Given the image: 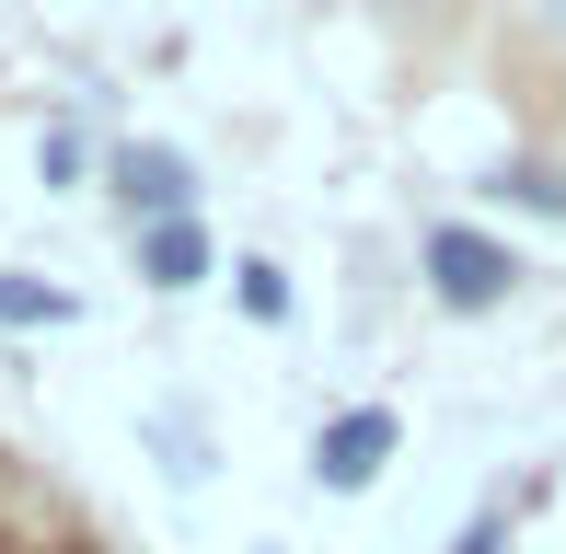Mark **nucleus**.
Returning <instances> with one entry per match:
<instances>
[{
	"mask_svg": "<svg viewBox=\"0 0 566 554\" xmlns=\"http://www.w3.org/2000/svg\"><path fill=\"white\" fill-rule=\"evenodd\" d=\"M509 289H521V255H509L497 232H462V220L428 232V300H440V312H497Z\"/></svg>",
	"mask_w": 566,
	"mask_h": 554,
	"instance_id": "nucleus-1",
	"label": "nucleus"
},
{
	"mask_svg": "<svg viewBox=\"0 0 566 554\" xmlns=\"http://www.w3.org/2000/svg\"><path fill=\"white\" fill-rule=\"evenodd\" d=\"M394 450H405L394 405H347V416H324V439H313V486L324 497H370L381 473H394Z\"/></svg>",
	"mask_w": 566,
	"mask_h": 554,
	"instance_id": "nucleus-2",
	"label": "nucleus"
},
{
	"mask_svg": "<svg viewBox=\"0 0 566 554\" xmlns=\"http://www.w3.org/2000/svg\"><path fill=\"white\" fill-rule=\"evenodd\" d=\"M105 196L139 220V232L150 220H197V173H186V150H163V139H127L105 162Z\"/></svg>",
	"mask_w": 566,
	"mask_h": 554,
	"instance_id": "nucleus-3",
	"label": "nucleus"
},
{
	"mask_svg": "<svg viewBox=\"0 0 566 554\" xmlns=\"http://www.w3.org/2000/svg\"><path fill=\"white\" fill-rule=\"evenodd\" d=\"M139 277L150 289H197V277H220V243L197 232V220H150L139 232Z\"/></svg>",
	"mask_w": 566,
	"mask_h": 554,
	"instance_id": "nucleus-4",
	"label": "nucleus"
},
{
	"mask_svg": "<svg viewBox=\"0 0 566 554\" xmlns=\"http://www.w3.org/2000/svg\"><path fill=\"white\" fill-rule=\"evenodd\" d=\"M0 323L12 335H59V323H82V289H59V277H0Z\"/></svg>",
	"mask_w": 566,
	"mask_h": 554,
	"instance_id": "nucleus-5",
	"label": "nucleus"
},
{
	"mask_svg": "<svg viewBox=\"0 0 566 554\" xmlns=\"http://www.w3.org/2000/svg\"><path fill=\"white\" fill-rule=\"evenodd\" d=\"M485 196H509V209H544V220H566V173H555V162H497V173H485Z\"/></svg>",
	"mask_w": 566,
	"mask_h": 554,
	"instance_id": "nucleus-6",
	"label": "nucleus"
},
{
	"mask_svg": "<svg viewBox=\"0 0 566 554\" xmlns=\"http://www.w3.org/2000/svg\"><path fill=\"white\" fill-rule=\"evenodd\" d=\"M231 300H243L254 323H290V277L277 266H231Z\"/></svg>",
	"mask_w": 566,
	"mask_h": 554,
	"instance_id": "nucleus-7",
	"label": "nucleus"
},
{
	"mask_svg": "<svg viewBox=\"0 0 566 554\" xmlns=\"http://www.w3.org/2000/svg\"><path fill=\"white\" fill-rule=\"evenodd\" d=\"M509 532H521V509H474V520L451 532V554H509Z\"/></svg>",
	"mask_w": 566,
	"mask_h": 554,
	"instance_id": "nucleus-8",
	"label": "nucleus"
}]
</instances>
